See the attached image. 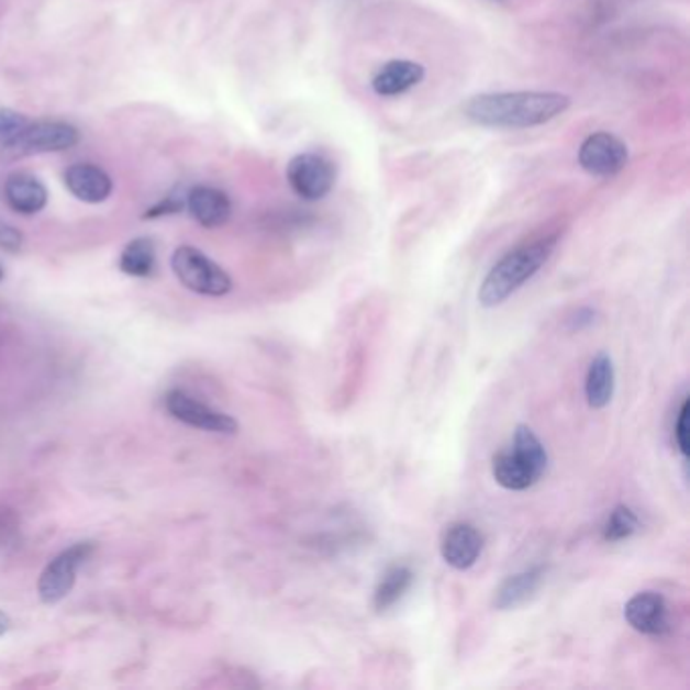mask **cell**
Masks as SVG:
<instances>
[{
  "mask_svg": "<svg viewBox=\"0 0 690 690\" xmlns=\"http://www.w3.org/2000/svg\"><path fill=\"white\" fill-rule=\"evenodd\" d=\"M569 105L571 98L559 91H494L470 98L464 114L486 129L524 130L547 124Z\"/></svg>",
  "mask_w": 690,
  "mask_h": 690,
  "instance_id": "cell-1",
  "label": "cell"
},
{
  "mask_svg": "<svg viewBox=\"0 0 690 690\" xmlns=\"http://www.w3.org/2000/svg\"><path fill=\"white\" fill-rule=\"evenodd\" d=\"M555 245L557 235L524 243L509 252L507 256L500 257L494 268L486 274L485 281L478 290V302L485 308L500 307L502 302H507L547 264L550 254L555 252Z\"/></svg>",
  "mask_w": 690,
  "mask_h": 690,
  "instance_id": "cell-2",
  "label": "cell"
},
{
  "mask_svg": "<svg viewBox=\"0 0 690 690\" xmlns=\"http://www.w3.org/2000/svg\"><path fill=\"white\" fill-rule=\"evenodd\" d=\"M549 468V454L528 425H516L511 448L502 449L492 458V476L497 485L523 492L537 485Z\"/></svg>",
  "mask_w": 690,
  "mask_h": 690,
  "instance_id": "cell-3",
  "label": "cell"
},
{
  "mask_svg": "<svg viewBox=\"0 0 690 690\" xmlns=\"http://www.w3.org/2000/svg\"><path fill=\"white\" fill-rule=\"evenodd\" d=\"M79 142V132L76 126L67 122H35L26 124L19 130L9 141L2 142L0 154L7 160L25 158L33 154L64 153L74 148Z\"/></svg>",
  "mask_w": 690,
  "mask_h": 690,
  "instance_id": "cell-4",
  "label": "cell"
},
{
  "mask_svg": "<svg viewBox=\"0 0 690 690\" xmlns=\"http://www.w3.org/2000/svg\"><path fill=\"white\" fill-rule=\"evenodd\" d=\"M170 266L180 283L194 294L219 298V296L230 294L233 288L230 274L215 264L211 257H207L203 252H199L191 245L179 247L172 254Z\"/></svg>",
  "mask_w": 690,
  "mask_h": 690,
  "instance_id": "cell-5",
  "label": "cell"
},
{
  "mask_svg": "<svg viewBox=\"0 0 690 690\" xmlns=\"http://www.w3.org/2000/svg\"><path fill=\"white\" fill-rule=\"evenodd\" d=\"M93 550H96V545L86 541V543L71 545L69 549L62 550L55 559H52L38 577L37 591L41 601L52 605V603L65 600L76 586L79 569L90 559Z\"/></svg>",
  "mask_w": 690,
  "mask_h": 690,
  "instance_id": "cell-6",
  "label": "cell"
},
{
  "mask_svg": "<svg viewBox=\"0 0 690 690\" xmlns=\"http://www.w3.org/2000/svg\"><path fill=\"white\" fill-rule=\"evenodd\" d=\"M286 179L290 189L304 201H320L333 192L336 167L333 160L316 153L296 154L290 160Z\"/></svg>",
  "mask_w": 690,
  "mask_h": 690,
  "instance_id": "cell-7",
  "label": "cell"
},
{
  "mask_svg": "<svg viewBox=\"0 0 690 690\" xmlns=\"http://www.w3.org/2000/svg\"><path fill=\"white\" fill-rule=\"evenodd\" d=\"M579 167L593 177H615L626 168L630 153L624 142L610 132H593L579 146Z\"/></svg>",
  "mask_w": 690,
  "mask_h": 690,
  "instance_id": "cell-8",
  "label": "cell"
},
{
  "mask_svg": "<svg viewBox=\"0 0 690 690\" xmlns=\"http://www.w3.org/2000/svg\"><path fill=\"white\" fill-rule=\"evenodd\" d=\"M165 405L175 420H179L185 425L197 427V430H203V432L231 435L237 434V430H240V423L235 422L231 415L209 408L199 399H194L180 389L168 391L167 397H165Z\"/></svg>",
  "mask_w": 690,
  "mask_h": 690,
  "instance_id": "cell-9",
  "label": "cell"
},
{
  "mask_svg": "<svg viewBox=\"0 0 690 690\" xmlns=\"http://www.w3.org/2000/svg\"><path fill=\"white\" fill-rule=\"evenodd\" d=\"M630 626L644 636H663L670 630V614L665 598L656 591H639L624 608Z\"/></svg>",
  "mask_w": 690,
  "mask_h": 690,
  "instance_id": "cell-10",
  "label": "cell"
},
{
  "mask_svg": "<svg viewBox=\"0 0 690 690\" xmlns=\"http://www.w3.org/2000/svg\"><path fill=\"white\" fill-rule=\"evenodd\" d=\"M482 547H485V537L470 523L449 524L439 543L444 561L458 571L470 569L474 563L478 561Z\"/></svg>",
  "mask_w": 690,
  "mask_h": 690,
  "instance_id": "cell-11",
  "label": "cell"
},
{
  "mask_svg": "<svg viewBox=\"0 0 690 690\" xmlns=\"http://www.w3.org/2000/svg\"><path fill=\"white\" fill-rule=\"evenodd\" d=\"M423 77H425V69L422 64H415L410 59H393L381 65L372 74L371 88L381 98H396L418 88Z\"/></svg>",
  "mask_w": 690,
  "mask_h": 690,
  "instance_id": "cell-12",
  "label": "cell"
},
{
  "mask_svg": "<svg viewBox=\"0 0 690 690\" xmlns=\"http://www.w3.org/2000/svg\"><path fill=\"white\" fill-rule=\"evenodd\" d=\"M65 187L79 201L98 205L112 194L114 182L102 168L90 165V163H79V165L67 168Z\"/></svg>",
  "mask_w": 690,
  "mask_h": 690,
  "instance_id": "cell-13",
  "label": "cell"
},
{
  "mask_svg": "<svg viewBox=\"0 0 690 690\" xmlns=\"http://www.w3.org/2000/svg\"><path fill=\"white\" fill-rule=\"evenodd\" d=\"M185 203L192 219L207 230L225 225L233 213L230 197L215 187H194L187 194Z\"/></svg>",
  "mask_w": 690,
  "mask_h": 690,
  "instance_id": "cell-14",
  "label": "cell"
},
{
  "mask_svg": "<svg viewBox=\"0 0 690 690\" xmlns=\"http://www.w3.org/2000/svg\"><path fill=\"white\" fill-rule=\"evenodd\" d=\"M545 574H547L545 567H531L521 574L507 577L500 583V588L494 591V598H492L494 610L507 612V610H514V608L523 605L524 601L531 600L537 593L538 588L543 586Z\"/></svg>",
  "mask_w": 690,
  "mask_h": 690,
  "instance_id": "cell-15",
  "label": "cell"
},
{
  "mask_svg": "<svg viewBox=\"0 0 690 690\" xmlns=\"http://www.w3.org/2000/svg\"><path fill=\"white\" fill-rule=\"evenodd\" d=\"M4 199L16 213L35 215L45 209L49 194L37 177L19 172L4 182Z\"/></svg>",
  "mask_w": 690,
  "mask_h": 690,
  "instance_id": "cell-16",
  "label": "cell"
},
{
  "mask_svg": "<svg viewBox=\"0 0 690 690\" xmlns=\"http://www.w3.org/2000/svg\"><path fill=\"white\" fill-rule=\"evenodd\" d=\"M615 391L614 360L608 353H600L589 365L586 377V397L589 408L603 410L612 403Z\"/></svg>",
  "mask_w": 690,
  "mask_h": 690,
  "instance_id": "cell-17",
  "label": "cell"
},
{
  "mask_svg": "<svg viewBox=\"0 0 690 690\" xmlns=\"http://www.w3.org/2000/svg\"><path fill=\"white\" fill-rule=\"evenodd\" d=\"M413 586V571L408 565H393L379 579L372 593V608L381 614L396 605L397 601L410 591Z\"/></svg>",
  "mask_w": 690,
  "mask_h": 690,
  "instance_id": "cell-18",
  "label": "cell"
},
{
  "mask_svg": "<svg viewBox=\"0 0 690 690\" xmlns=\"http://www.w3.org/2000/svg\"><path fill=\"white\" fill-rule=\"evenodd\" d=\"M118 266L126 276H132V278L151 276L154 266H156V249H154L153 240H148V237L132 240L124 247V252L120 254Z\"/></svg>",
  "mask_w": 690,
  "mask_h": 690,
  "instance_id": "cell-19",
  "label": "cell"
},
{
  "mask_svg": "<svg viewBox=\"0 0 690 690\" xmlns=\"http://www.w3.org/2000/svg\"><path fill=\"white\" fill-rule=\"evenodd\" d=\"M638 531V516L626 504H617L614 511L610 512L605 526H603V538L610 543H620L632 537Z\"/></svg>",
  "mask_w": 690,
  "mask_h": 690,
  "instance_id": "cell-20",
  "label": "cell"
},
{
  "mask_svg": "<svg viewBox=\"0 0 690 690\" xmlns=\"http://www.w3.org/2000/svg\"><path fill=\"white\" fill-rule=\"evenodd\" d=\"M21 521L16 512L9 507H0V549L13 545L14 538L19 537Z\"/></svg>",
  "mask_w": 690,
  "mask_h": 690,
  "instance_id": "cell-21",
  "label": "cell"
},
{
  "mask_svg": "<svg viewBox=\"0 0 690 690\" xmlns=\"http://www.w3.org/2000/svg\"><path fill=\"white\" fill-rule=\"evenodd\" d=\"M675 444L682 458L689 456V399L682 401L675 422Z\"/></svg>",
  "mask_w": 690,
  "mask_h": 690,
  "instance_id": "cell-22",
  "label": "cell"
},
{
  "mask_svg": "<svg viewBox=\"0 0 690 690\" xmlns=\"http://www.w3.org/2000/svg\"><path fill=\"white\" fill-rule=\"evenodd\" d=\"M26 115L9 108H0V142L9 141L19 130L25 129Z\"/></svg>",
  "mask_w": 690,
  "mask_h": 690,
  "instance_id": "cell-23",
  "label": "cell"
},
{
  "mask_svg": "<svg viewBox=\"0 0 690 690\" xmlns=\"http://www.w3.org/2000/svg\"><path fill=\"white\" fill-rule=\"evenodd\" d=\"M187 201V199H185ZM185 201H182V197L179 194H175V192H170L167 194L160 203H156V205L151 209V211H146V219L154 218H163V215H172V213H179L182 205H185Z\"/></svg>",
  "mask_w": 690,
  "mask_h": 690,
  "instance_id": "cell-24",
  "label": "cell"
},
{
  "mask_svg": "<svg viewBox=\"0 0 690 690\" xmlns=\"http://www.w3.org/2000/svg\"><path fill=\"white\" fill-rule=\"evenodd\" d=\"M23 245V235L11 225H0V247L7 252H19Z\"/></svg>",
  "mask_w": 690,
  "mask_h": 690,
  "instance_id": "cell-25",
  "label": "cell"
},
{
  "mask_svg": "<svg viewBox=\"0 0 690 690\" xmlns=\"http://www.w3.org/2000/svg\"><path fill=\"white\" fill-rule=\"evenodd\" d=\"M593 320H596V312H593L591 308H581L576 316L571 319V329H574V331H581V329H586L589 324H593Z\"/></svg>",
  "mask_w": 690,
  "mask_h": 690,
  "instance_id": "cell-26",
  "label": "cell"
},
{
  "mask_svg": "<svg viewBox=\"0 0 690 690\" xmlns=\"http://www.w3.org/2000/svg\"><path fill=\"white\" fill-rule=\"evenodd\" d=\"M9 630H11V620H9V615L0 612V636H4Z\"/></svg>",
  "mask_w": 690,
  "mask_h": 690,
  "instance_id": "cell-27",
  "label": "cell"
},
{
  "mask_svg": "<svg viewBox=\"0 0 690 690\" xmlns=\"http://www.w3.org/2000/svg\"><path fill=\"white\" fill-rule=\"evenodd\" d=\"M2 278H4V271H2V268H0V281H2Z\"/></svg>",
  "mask_w": 690,
  "mask_h": 690,
  "instance_id": "cell-28",
  "label": "cell"
}]
</instances>
